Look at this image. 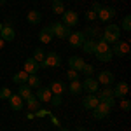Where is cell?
Listing matches in <instances>:
<instances>
[{
    "label": "cell",
    "instance_id": "cell-12",
    "mask_svg": "<svg viewBox=\"0 0 131 131\" xmlns=\"http://www.w3.org/2000/svg\"><path fill=\"white\" fill-rule=\"evenodd\" d=\"M0 39H2L4 42H12L14 39H16V31H14V28H12L10 25H4L2 30H0Z\"/></svg>",
    "mask_w": 131,
    "mask_h": 131
},
{
    "label": "cell",
    "instance_id": "cell-39",
    "mask_svg": "<svg viewBox=\"0 0 131 131\" xmlns=\"http://www.w3.org/2000/svg\"><path fill=\"white\" fill-rule=\"evenodd\" d=\"M101 7H103L101 4H98V2H93V5H91V10H94V12H98V10H100Z\"/></svg>",
    "mask_w": 131,
    "mask_h": 131
},
{
    "label": "cell",
    "instance_id": "cell-1",
    "mask_svg": "<svg viewBox=\"0 0 131 131\" xmlns=\"http://www.w3.org/2000/svg\"><path fill=\"white\" fill-rule=\"evenodd\" d=\"M94 56H96V60L101 61V63H108V61L114 58L112 49H110V44H107L101 37L96 40V46H94Z\"/></svg>",
    "mask_w": 131,
    "mask_h": 131
},
{
    "label": "cell",
    "instance_id": "cell-26",
    "mask_svg": "<svg viewBox=\"0 0 131 131\" xmlns=\"http://www.w3.org/2000/svg\"><path fill=\"white\" fill-rule=\"evenodd\" d=\"M82 33L86 35V39H96V37L100 35V28H98V26H93V25H89V26L82 31Z\"/></svg>",
    "mask_w": 131,
    "mask_h": 131
},
{
    "label": "cell",
    "instance_id": "cell-2",
    "mask_svg": "<svg viewBox=\"0 0 131 131\" xmlns=\"http://www.w3.org/2000/svg\"><path fill=\"white\" fill-rule=\"evenodd\" d=\"M119 37H121V28H119V25H107L105 33H103L101 39L107 42V44H114V42L119 40Z\"/></svg>",
    "mask_w": 131,
    "mask_h": 131
},
{
    "label": "cell",
    "instance_id": "cell-6",
    "mask_svg": "<svg viewBox=\"0 0 131 131\" xmlns=\"http://www.w3.org/2000/svg\"><path fill=\"white\" fill-rule=\"evenodd\" d=\"M61 23L65 25V26H75V25H79V14L75 12V10H65L63 14H61Z\"/></svg>",
    "mask_w": 131,
    "mask_h": 131
},
{
    "label": "cell",
    "instance_id": "cell-44",
    "mask_svg": "<svg viewBox=\"0 0 131 131\" xmlns=\"http://www.w3.org/2000/svg\"><path fill=\"white\" fill-rule=\"evenodd\" d=\"M4 2H5V0H0V4H4Z\"/></svg>",
    "mask_w": 131,
    "mask_h": 131
},
{
    "label": "cell",
    "instance_id": "cell-10",
    "mask_svg": "<svg viewBox=\"0 0 131 131\" xmlns=\"http://www.w3.org/2000/svg\"><path fill=\"white\" fill-rule=\"evenodd\" d=\"M114 98H126L128 96V93H129V86H128V82H124V81H121V82H117L114 88Z\"/></svg>",
    "mask_w": 131,
    "mask_h": 131
},
{
    "label": "cell",
    "instance_id": "cell-3",
    "mask_svg": "<svg viewBox=\"0 0 131 131\" xmlns=\"http://www.w3.org/2000/svg\"><path fill=\"white\" fill-rule=\"evenodd\" d=\"M110 49H112V54L114 56H117V58H126L128 54H129V44L126 40H119L117 42H114L110 46Z\"/></svg>",
    "mask_w": 131,
    "mask_h": 131
},
{
    "label": "cell",
    "instance_id": "cell-7",
    "mask_svg": "<svg viewBox=\"0 0 131 131\" xmlns=\"http://www.w3.org/2000/svg\"><path fill=\"white\" fill-rule=\"evenodd\" d=\"M81 84H82V91H86L88 94H96L98 89H100L98 81H96V79H93V77H86Z\"/></svg>",
    "mask_w": 131,
    "mask_h": 131
},
{
    "label": "cell",
    "instance_id": "cell-33",
    "mask_svg": "<svg viewBox=\"0 0 131 131\" xmlns=\"http://www.w3.org/2000/svg\"><path fill=\"white\" fill-rule=\"evenodd\" d=\"M10 94H12V91L9 88H0V100H9Z\"/></svg>",
    "mask_w": 131,
    "mask_h": 131
},
{
    "label": "cell",
    "instance_id": "cell-25",
    "mask_svg": "<svg viewBox=\"0 0 131 131\" xmlns=\"http://www.w3.org/2000/svg\"><path fill=\"white\" fill-rule=\"evenodd\" d=\"M18 94H19L23 100H28L33 93H31V88L28 86V84H21L19 88H18Z\"/></svg>",
    "mask_w": 131,
    "mask_h": 131
},
{
    "label": "cell",
    "instance_id": "cell-35",
    "mask_svg": "<svg viewBox=\"0 0 131 131\" xmlns=\"http://www.w3.org/2000/svg\"><path fill=\"white\" fill-rule=\"evenodd\" d=\"M67 79L68 81H79V72H75V70H72V68H68L67 70Z\"/></svg>",
    "mask_w": 131,
    "mask_h": 131
},
{
    "label": "cell",
    "instance_id": "cell-37",
    "mask_svg": "<svg viewBox=\"0 0 131 131\" xmlns=\"http://www.w3.org/2000/svg\"><path fill=\"white\" fill-rule=\"evenodd\" d=\"M49 101L54 105V107H60V105H61V94H52Z\"/></svg>",
    "mask_w": 131,
    "mask_h": 131
},
{
    "label": "cell",
    "instance_id": "cell-24",
    "mask_svg": "<svg viewBox=\"0 0 131 131\" xmlns=\"http://www.w3.org/2000/svg\"><path fill=\"white\" fill-rule=\"evenodd\" d=\"M26 81H28V73L25 70L18 72V73H14L12 75V82L14 84H18V86H21V84H26Z\"/></svg>",
    "mask_w": 131,
    "mask_h": 131
},
{
    "label": "cell",
    "instance_id": "cell-40",
    "mask_svg": "<svg viewBox=\"0 0 131 131\" xmlns=\"http://www.w3.org/2000/svg\"><path fill=\"white\" fill-rule=\"evenodd\" d=\"M51 4H60V2H63V0H49Z\"/></svg>",
    "mask_w": 131,
    "mask_h": 131
},
{
    "label": "cell",
    "instance_id": "cell-15",
    "mask_svg": "<svg viewBox=\"0 0 131 131\" xmlns=\"http://www.w3.org/2000/svg\"><path fill=\"white\" fill-rule=\"evenodd\" d=\"M98 103H100V100H98L96 94H86V96L82 98V107H84L86 110H93Z\"/></svg>",
    "mask_w": 131,
    "mask_h": 131
},
{
    "label": "cell",
    "instance_id": "cell-43",
    "mask_svg": "<svg viewBox=\"0 0 131 131\" xmlns=\"http://www.w3.org/2000/svg\"><path fill=\"white\" fill-rule=\"evenodd\" d=\"M58 131H70V129H67V128H60Z\"/></svg>",
    "mask_w": 131,
    "mask_h": 131
},
{
    "label": "cell",
    "instance_id": "cell-30",
    "mask_svg": "<svg viewBox=\"0 0 131 131\" xmlns=\"http://www.w3.org/2000/svg\"><path fill=\"white\" fill-rule=\"evenodd\" d=\"M119 28H122L124 31H129L131 30V16H129V14H126V16L122 18V25L119 26Z\"/></svg>",
    "mask_w": 131,
    "mask_h": 131
},
{
    "label": "cell",
    "instance_id": "cell-34",
    "mask_svg": "<svg viewBox=\"0 0 131 131\" xmlns=\"http://www.w3.org/2000/svg\"><path fill=\"white\" fill-rule=\"evenodd\" d=\"M119 105H121V108H122L124 112H129V110H131V101L128 100V98H121Z\"/></svg>",
    "mask_w": 131,
    "mask_h": 131
},
{
    "label": "cell",
    "instance_id": "cell-4",
    "mask_svg": "<svg viewBox=\"0 0 131 131\" xmlns=\"http://www.w3.org/2000/svg\"><path fill=\"white\" fill-rule=\"evenodd\" d=\"M61 65V56L58 52H46V58L40 63V68H58Z\"/></svg>",
    "mask_w": 131,
    "mask_h": 131
},
{
    "label": "cell",
    "instance_id": "cell-16",
    "mask_svg": "<svg viewBox=\"0 0 131 131\" xmlns=\"http://www.w3.org/2000/svg\"><path fill=\"white\" fill-rule=\"evenodd\" d=\"M9 105H10V108H12L14 112L23 110V108H25V100L21 98L19 94H10V98H9Z\"/></svg>",
    "mask_w": 131,
    "mask_h": 131
},
{
    "label": "cell",
    "instance_id": "cell-17",
    "mask_svg": "<svg viewBox=\"0 0 131 131\" xmlns=\"http://www.w3.org/2000/svg\"><path fill=\"white\" fill-rule=\"evenodd\" d=\"M52 39H54V33L51 30V26H44L40 30V33H39V40H40L42 44H51Z\"/></svg>",
    "mask_w": 131,
    "mask_h": 131
},
{
    "label": "cell",
    "instance_id": "cell-27",
    "mask_svg": "<svg viewBox=\"0 0 131 131\" xmlns=\"http://www.w3.org/2000/svg\"><path fill=\"white\" fill-rule=\"evenodd\" d=\"M68 91H70L72 94H81L82 93V84L79 81H72L68 84Z\"/></svg>",
    "mask_w": 131,
    "mask_h": 131
},
{
    "label": "cell",
    "instance_id": "cell-19",
    "mask_svg": "<svg viewBox=\"0 0 131 131\" xmlns=\"http://www.w3.org/2000/svg\"><path fill=\"white\" fill-rule=\"evenodd\" d=\"M49 89L52 94H65V91H67V86H65V82L63 81H52L49 84Z\"/></svg>",
    "mask_w": 131,
    "mask_h": 131
},
{
    "label": "cell",
    "instance_id": "cell-29",
    "mask_svg": "<svg viewBox=\"0 0 131 131\" xmlns=\"http://www.w3.org/2000/svg\"><path fill=\"white\" fill-rule=\"evenodd\" d=\"M31 58L37 61V63H42L44 58H46V51L42 49V47H37V49L33 51V56H31Z\"/></svg>",
    "mask_w": 131,
    "mask_h": 131
},
{
    "label": "cell",
    "instance_id": "cell-32",
    "mask_svg": "<svg viewBox=\"0 0 131 131\" xmlns=\"http://www.w3.org/2000/svg\"><path fill=\"white\" fill-rule=\"evenodd\" d=\"M82 73H84V75H86V77H93V73H94V67H93V65H88V63H86V65H84V67H82Z\"/></svg>",
    "mask_w": 131,
    "mask_h": 131
},
{
    "label": "cell",
    "instance_id": "cell-11",
    "mask_svg": "<svg viewBox=\"0 0 131 131\" xmlns=\"http://www.w3.org/2000/svg\"><path fill=\"white\" fill-rule=\"evenodd\" d=\"M67 40H68V44H70L72 47H81L82 44H84V40H86V35L82 31H72Z\"/></svg>",
    "mask_w": 131,
    "mask_h": 131
},
{
    "label": "cell",
    "instance_id": "cell-31",
    "mask_svg": "<svg viewBox=\"0 0 131 131\" xmlns=\"http://www.w3.org/2000/svg\"><path fill=\"white\" fill-rule=\"evenodd\" d=\"M96 96H98V94H96ZM98 100H100L101 103H107L108 107H114V105H115V98H114V96H98Z\"/></svg>",
    "mask_w": 131,
    "mask_h": 131
},
{
    "label": "cell",
    "instance_id": "cell-13",
    "mask_svg": "<svg viewBox=\"0 0 131 131\" xmlns=\"http://www.w3.org/2000/svg\"><path fill=\"white\" fill-rule=\"evenodd\" d=\"M40 68V63H37V61L33 60V58H26L25 60V65H23V70L26 72L28 75H35L37 72Z\"/></svg>",
    "mask_w": 131,
    "mask_h": 131
},
{
    "label": "cell",
    "instance_id": "cell-36",
    "mask_svg": "<svg viewBox=\"0 0 131 131\" xmlns=\"http://www.w3.org/2000/svg\"><path fill=\"white\" fill-rule=\"evenodd\" d=\"M65 5H63V2H60V4H52V12L54 14H63L65 12Z\"/></svg>",
    "mask_w": 131,
    "mask_h": 131
},
{
    "label": "cell",
    "instance_id": "cell-41",
    "mask_svg": "<svg viewBox=\"0 0 131 131\" xmlns=\"http://www.w3.org/2000/svg\"><path fill=\"white\" fill-rule=\"evenodd\" d=\"M75 131H86V128H82V126H79V128H77Z\"/></svg>",
    "mask_w": 131,
    "mask_h": 131
},
{
    "label": "cell",
    "instance_id": "cell-45",
    "mask_svg": "<svg viewBox=\"0 0 131 131\" xmlns=\"http://www.w3.org/2000/svg\"><path fill=\"white\" fill-rule=\"evenodd\" d=\"M2 26H4V25H2V23H0V30H2Z\"/></svg>",
    "mask_w": 131,
    "mask_h": 131
},
{
    "label": "cell",
    "instance_id": "cell-21",
    "mask_svg": "<svg viewBox=\"0 0 131 131\" xmlns=\"http://www.w3.org/2000/svg\"><path fill=\"white\" fill-rule=\"evenodd\" d=\"M26 19H28V23H30V25H40L42 12H40V10H37V9H33V10H30V12H28Z\"/></svg>",
    "mask_w": 131,
    "mask_h": 131
},
{
    "label": "cell",
    "instance_id": "cell-23",
    "mask_svg": "<svg viewBox=\"0 0 131 131\" xmlns=\"http://www.w3.org/2000/svg\"><path fill=\"white\" fill-rule=\"evenodd\" d=\"M94 46H96V40L94 39H86L81 47L86 54H94Z\"/></svg>",
    "mask_w": 131,
    "mask_h": 131
},
{
    "label": "cell",
    "instance_id": "cell-8",
    "mask_svg": "<svg viewBox=\"0 0 131 131\" xmlns=\"http://www.w3.org/2000/svg\"><path fill=\"white\" fill-rule=\"evenodd\" d=\"M110 112H112V107H108L107 103H101V101H100V103L93 108V117L98 119V121H101V119H105Z\"/></svg>",
    "mask_w": 131,
    "mask_h": 131
},
{
    "label": "cell",
    "instance_id": "cell-18",
    "mask_svg": "<svg viewBox=\"0 0 131 131\" xmlns=\"http://www.w3.org/2000/svg\"><path fill=\"white\" fill-rule=\"evenodd\" d=\"M84 65H86V61L82 60L81 56H70V58H68V67H70L72 70L81 72Z\"/></svg>",
    "mask_w": 131,
    "mask_h": 131
},
{
    "label": "cell",
    "instance_id": "cell-42",
    "mask_svg": "<svg viewBox=\"0 0 131 131\" xmlns=\"http://www.w3.org/2000/svg\"><path fill=\"white\" fill-rule=\"evenodd\" d=\"M4 44H5V42H4V40H2V39H0V49L4 47Z\"/></svg>",
    "mask_w": 131,
    "mask_h": 131
},
{
    "label": "cell",
    "instance_id": "cell-14",
    "mask_svg": "<svg viewBox=\"0 0 131 131\" xmlns=\"http://www.w3.org/2000/svg\"><path fill=\"white\" fill-rule=\"evenodd\" d=\"M98 84H103V86H112L114 84V73L112 72H108V70H101L100 73H98Z\"/></svg>",
    "mask_w": 131,
    "mask_h": 131
},
{
    "label": "cell",
    "instance_id": "cell-22",
    "mask_svg": "<svg viewBox=\"0 0 131 131\" xmlns=\"http://www.w3.org/2000/svg\"><path fill=\"white\" fill-rule=\"evenodd\" d=\"M25 101H26V108H28L30 112H33V114L40 108V101L35 98V94H31L30 98H28V100H25Z\"/></svg>",
    "mask_w": 131,
    "mask_h": 131
},
{
    "label": "cell",
    "instance_id": "cell-5",
    "mask_svg": "<svg viewBox=\"0 0 131 131\" xmlns=\"http://www.w3.org/2000/svg\"><path fill=\"white\" fill-rule=\"evenodd\" d=\"M51 30H52V33H54L56 39H68V35L72 33V30L68 28V26H65L61 21L51 23Z\"/></svg>",
    "mask_w": 131,
    "mask_h": 131
},
{
    "label": "cell",
    "instance_id": "cell-20",
    "mask_svg": "<svg viewBox=\"0 0 131 131\" xmlns=\"http://www.w3.org/2000/svg\"><path fill=\"white\" fill-rule=\"evenodd\" d=\"M51 96H52V93H51L49 88H37V94H35V98L40 101V103H44V101H49Z\"/></svg>",
    "mask_w": 131,
    "mask_h": 131
},
{
    "label": "cell",
    "instance_id": "cell-9",
    "mask_svg": "<svg viewBox=\"0 0 131 131\" xmlns=\"http://www.w3.org/2000/svg\"><path fill=\"white\" fill-rule=\"evenodd\" d=\"M115 18V9L114 7H101L96 12V19H100L101 23H108Z\"/></svg>",
    "mask_w": 131,
    "mask_h": 131
},
{
    "label": "cell",
    "instance_id": "cell-38",
    "mask_svg": "<svg viewBox=\"0 0 131 131\" xmlns=\"http://www.w3.org/2000/svg\"><path fill=\"white\" fill-rule=\"evenodd\" d=\"M84 18H86V21H89V23H93V21L96 19V12L89 9L88 12H86V16H84Z\"/></svg>",
    "mask_w": 131,
    "mask_h": 131
},
{
    "label": "cell",
    "instance_id": "cell-28",
    "mask_svg": "<svg viewBox=\"0 0 131 131\" xmlns=\"http://www.w3.org/2000/svg\"><path fill=\"white\" fill-rule=\"evenodd\" d=\"M26 84L30 86L31 89H37V88H40V79H39V75L35 73V75H28V81Z\"/></svg>",
    "mask_w": 131,
    "mask_h": 131
}]
</instances>
